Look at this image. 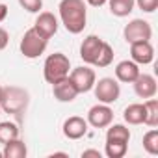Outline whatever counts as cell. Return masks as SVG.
Wrapping results in <instances>:
<instances>
[{
    "label": "cell",
    "mask_w": 158,
    "mask_h": 158,
    "mask_svg": "<svg viewBox=\"0 0 158 158\" xmlns=\"http://www.w3.org/2000/svg\"><path fill=\"white\" fill-rule=\"evenodd\" d=\"M102 45H104V39H101L99 35H88L82 41V45H80V58H82V61L88 63V65H95Z\"/></svg>",
    "instance_id": "cell-9"
},
{
    "label": "cell",
    "mask_w": 158,
    "mask_h": 158,
    "mask_svg": "<svg viewBox=\"0 0 158 158\" xmlns=\"http://www.w3.org/2000/svg\"><path fill=\"white\" fill-rule=\"evenodd\" d=\"M6 17H8V6L6 4H0V23L6 21Z\"/></svg>",
    "instance_id": "cell-30"
},
{
    "label": "cell",
    "mask_w": 158,
    "mask_h": 158,
    "mask_svg": "<svg viewBox=\"0 0 158 158\" xmlns=\"http://www.w3.org/2000/svg\"><path fill=\"white\" fill-rule=\"evenodd\" d=\"M134 2L143 13H152L158 8V0H134Z\"/></svg>",
    "instance_id": "cell-26"
},
{
    "label": "cell",
    "mask_w": 158,
    "mask_h": 158,
    "mask_svg": "<svg viewBox=\"0 0 158 158\" xmlns=\"http://www.w3.org/2000/svg\"><path fill=\"white\" fill-rule=\"evenodd\" d=\"M143 106H145V119H143V125H147V127H158V101L154 99V97H151V99H147L145 102H143Z\"/></svg>",
    "instance_id": "cell-20"
},
{
    "label": "cell",
    "mask_w": 158,
    "mask_h": 158,
    "mask_svg": "<svg viewBox=\"0 0 158 158\" xmlns=\"http://www.w3.org/2000/svg\"><path fill=\"white\" fill-rule=\"evenodd\" d=\"M19 6L28 13H39L43 8V0H19Z\"/></svg>",
    "instance_id": "cell-25"
},
{
    "label": "cell",
    "mask_w": 158,
    "mask_h": 158,
    "mask_svg": "<svg viewBox=\"0 0 158 158\" xmlns=\"http://www.w3.org/2000/svg\"><path fill=\"white\" fill-rule=\"evenodd\" d=\"M2 89H4V88H2V86H0V99H2Z\"/></svg>",
    "instance_id": "cell-31"
},
{
    "label": "cell",
    "mask_w": 158,
    "mask_h": 158,
    "mask_svg": "<svg viewBox=\"0 0 158 158\" xmlns=\"http://www.w3.org/2000/svg\"><path fill=\"white\" fill-rule=\"evenodd\" d=\"M71 60L63 54V52H54L50 56H47L45 65H43V76L48 84H54L61 78H65L71 71Z\"/></svg>",
    "instance_id": "cell-3"
},
{
    "label": "cell",
    "mask_w": 158,
    "mask_h": 158,
    "mask_svg": "<svg viewBox=\"0 0 158 158\" xmlns=\"http://www.w3.org/2000/svg\"><path fill=\"white\" fill-rule=\"evenodd\" d=\"M30 102V95L24 88L19 86H8L2 89V99H0V108L6 114L21 115Z\"/></svg>",
    "instance_id": "cell-2"
},
{
    "label": "cell",
    "mask_w": 158,
    "mask_h": 158,
    "mask_svg": "<svg viewBox=\"0 0 158 158\" xmlns=\"http://www.w3.org/2000/svg\"><path fill=\"white\" fill-rule=\"evenodd\" d=\"M123 119L125 123L128 125H143V119H145V106L139 104V102H134V104H128L123 112Z\"/></svg>",
    "instance_id": "cell-16"
},
{
    "label": "cell",
    "mask_w": 158,
    "mask_h": 158,
    "mask_svg": "<svg viewBox=\"0 0 158 158\" xmlns=\"http://www.w3.org/2000/svg\"><path fill=\"white\" fill-rule=\"evenodd\" d=\"M134 84V93L139 97V99H151L156 95L158 91V84H156V78L152 74H147V73H139L138 78L132 82Z\"/></svg>",
    "instance_id": "cell-10"
},
{
    "label": "cell",
    "mask_w": 158,
    "mask_h": 158,
    "mask_svg": "<svg viewBox=\"0 0 158 158\" xmlns=\"http://www.w3.org/2000/svg\"><path fill=\"white\" fill-rule=\"evenodd\" d=\"M123 37L125 41L130 45V43H136V41H151L152 37V28L147 21L143 19H132L125 30H123Z\"/></svg>",
    "instance_id": "cell-7"
},
{
    "label": "cell",
    "mask_w": 158,
    "mask_h": 158,
    "mask_svg": "<svg viewBox=\"0 0 158 158\" xmlns=\"http://www.w3.org/2000/svg\"><path fill=\"white\" fill-rule=\"evenodd\" d=\"M60 21L69 34H80L88 23V8L84 0H61L60 6Z\"/></svg>",
    "instance_id": "cell-1"
},
{
    "label": "cell",
    "mask_w": 158,
    "mask_h": 158,
    "mask_svg": "<svg viewBox=\"0 0 158 158\" xmlns=\"http://www.w3.org/2000/svg\"><path fill=\"white\" fill-rule=\"evenodd\" d=\"M19 138V127L11 121H0V143H8L10 139Z\"/></svg>",
    "instance_id": "cell-22"
},
{
    "label": "cell",
    "mask_w": 158,
    "mask_h": 158,
    "mask_svg": "<svg viewBox=\"0 0 158 158\" xmlns=\"http://www.w3.org/2000/svg\"><path fill=\"white\" fill-rule=\"evenodd\" d=\"M52 93H54V99L60 101V102H73L78 95H80V93L76 91L73 80L69 78V74L65 78H61V80H58V82L52 84Z\"/></svg>",
    "instance_id": "cell-11"
},
{
    "label": "cell",
    "mask_w": 158,
    "mask_h": 158,
    "mask_svg": "<svg viewBox=\"0 0 158 158\" xmlns=\"http://www.w3.org/2000/svg\"><path fill=\"white\" fill-rule=\"evenodd\" d=\"M8 43H10V34H8L6 28L0 26V50H4L8 47Z\"/></svg>",
    "instance_id": "cell-27"
},
{
    "label": "cell",
    "mask_w": 158,
    "mask_h": 158,
    "mask_svg": "<svg viewBox=\"0 0 158 158\" xmlns=\"http://www.w3.org/2000/svg\"><path fill=\"white\" fill-rule=\"evenodd\" d=\"M0 115H2V108H0Z\"/></svg>",
    "instance_id": "cell-33"
},
{
    "label": "cell",
    "mask_w": 158,
    "mask_h": 158,
    "mask_svg": "<svg viewBox=\"0 0 158 158\" xmlns=\"http://www.w3.org/2000/svg\"><path fill=\"white\" fill-rule=\"evenodd\" d=\"M58 26H60V23H58L56 15L50 13V11H39L37 19H35V23H34V28H35L43 37H47V39H50V37L58 32Z\"/></svg>",
    "instance_id": "cell-13"
},
{
    "label": "cell",
    "mask_w": 158,
    "mask_h": 158,
    "mask_svg": "<svg viewBox=\"0 0 158 158\" xmlns=\"http://www.w3.org/2000/svg\"><path fill=\"white\" fill-rule=\"evenodd\" d=\"M128 151V143L125 141H106L104 145V154L108 158H123Z\"/></svg>",
    "instance_id": "cell-21"
},
{
    "label": "cell",
    "mask_w": 158,
    "mask_h": 158,
    "mask_svg": "<svg viewBox=\"0 0 158 158\" xmlns=\"http://www.w3.org/2000/svg\"><path fill=\"white\" fill-rule=\"evenodd\" d=\"M47 45H48V39L43 37V35L32 26L30 30L24 32L19 48H21V54H23L24 58L34 60V58H39V56L47 50Z\"/></svg>",
    "instance_id": "cell-4"
},
{
    "label": "cell",
    "mask_w": 158,
    "mask_h": 158,
    "mask_svg": "<svg viewBox=\"0 0 158 158\" xmlns=\"http://www.w3.org/2000/svg\"><path fill=\"white\" fill-rule=\"evenodd\" d=\"M130 58L138 65H149L154 60V47L151 45V41L130 43Z\"/></svg>",
    "instance_id": "cell-12"
},
{
    "label": "cell",
    "mask_w": 158,
    "mask_h": 158,
    "mask_svg": "<svg viewBox=\"0 0 158 158\" xmlns=\"http://www.w3.org/2000/svg\"><path fill=\"white\" fill-rule=\"evenodd\" d=\"M139 73V65L132 60H123L115 65V78L123 84H132Z\"/></svg>",
    "instance_id": "cell-15"
},
{
    "label": "cell",
    "mask_w": 158,
    "mask_h": 158,
    "mask_svg": "<svg viewBox=\"0 0 158 158\" xmlns=\"http://www.w3.org/2000/svg\"><path fill=\"white\" fill-rule=\"evenodd\" d=\"M86 4H89V6H93V8H101V6H104L108 0H84Z\"/></svg>",
    "instance_id": "cell-29"
},
{
    "label": "cell",
    "mask_w": 158,
    "mask_h": 158,
    "mask_svg": "<svg viewBox=\"0 0 158 158\" xmlns=\"http://www.w3.org/2000/svg\"><path fill=\"white\" fill-rule=\"evenodd\" d=\"M143 149H145L149 154H152V156L158 154V130H156L154 127L143 136Z\"/></svg>",
    "instance_id": "cell-23"
},
{
    "label": "cell",
    "mask_w": 158,
    "mask_h": 158,
    "mask_svg": "<svg viewBox=\"0 0 158 158\" xmlns=\"http://www.w3.org/2000/svg\"><path fill=\"white\" fill-rule=\"evenodd\" d=\"M88 125H91L93 128H106L112 121H114V110L110 108V104H95L89 108L88 112Z\"/></svg>",
    "instance_id": "cell-8"
},
{
    "label": "cell",
    "mask_w": 158,
    "mask_h": 158,
    "mask_svg": "<svg viewBox=\"0 0 158 158\" xmlns=\"http://www.w3.org/2000/svg\"><path fill=\"white\" fill-rule=\"evenodd\" d=\"M0 158H4V154H2V151H0Z\"/></svg>",
    "instance_id": "cell-32"
},
{
    "label": "cell",
    "mask_w": 158,
    "mask_h": 158,
    "mask_svg": "<svg viewBox=\"0 0 158 158\" xmlns=\"http://www.w3.org/2000/svg\"><path fill=\"white\" fill-rule=\"evenodd\" d=\"M106 141H125L128 143L130 141V130L125 127V125H108V130H106Z\"/></svg>",
    "instance_id": "cell-19"
},
{
    "label": "cell",
    "mask_w": 158,
    "mask_h": 158,
    "mask_svg": "<svg viewBox=\"0 0 158 158\" xmlns=\"http://www.w3.org/2000/svg\"><path fill=\"white\" fill-rule=\"evenodd\" d=\"M69 78L73 80L74 88L78 93H88L93 89L95 82H97V74L91 67L88 65H80V67H76L69 73Z\"/></svg>",
    "instance_id": "cell-6"
},
{
    "label": "cell",
    "mask_w": 158,
    "mask_h": 158,
    "mask_svg": "<svg viewBox=\"0 0 158 158\" xmlns=\"http://www.w3.org/2000/svg\"><path fill=\"white\" fill-rule=\"evenodd\" d=\"M110 6V13L115 17H127L134 11L136 2L134 0H108L106 2Z\"/></svg>",
    "instance_id": "cell-18"
},
{
    "label": "cell",
    "mask_w": 158,
    "mask_h": 158,
    "mask_svg": "<svg viewBox=\"0 0 158 158\" xmlns=\"http://www.w3.org/2000/svg\"><path fill=\"white\" fill-rule=\"evenodd\" d=\"M88 134V121L80 115H73L63 123V136L67 139H80Z\"/></svg>",
    "instance_id": "cell-14"
},
{
    "label": "cell",
    "mask_w": 158,
    "mask_h": 158,
    "mask_svg": "<svg viewBox=\"0 0 158 158\" xmlns=\"http://www.w3.org/2000/svg\"><path fill=\"white\" fill-rule=\"evenodd\" d=\"M82 156L86 158V156H95V158H101L102 154H101V151H97V149H88V151H84L82 152Z\"/></svg>",
    "instance_id": "cell-28"
},
{
    "label": "cell",
    "mask_w": 158,
    "mask_h": 158,
    "mask_svg": "<svg viewBox=\"0 0 158 158\" xmlns=\"http://www.w3.org/2000/svg\"><path fill=\"white\" fill-rule=\"evenodd\" d=\"M112 61H114V48H112L110 43L104 41V45H102V48L99 52V58L95 61V67H108Z\"/></svg>",
    "instance_id": "cell-24"
},
{
    "label": "cell",
    "mask_w": 158,
    "mask_h": 158,
    "mask_svg": "<svg viewBox=\"0 0 158 158\" xmlns=\"http://www.w3.org/2000/svg\"><path fill=\"white\" fill-rule=\"evenodd\" d=\"M2 154H4V158H24L28 154V149L23 139L15 138V139H10L8 143H4Z\"/></svg>",
    "instance_id": "cell-17"
},
{
    "label": "cell",
    "mask_w": 158,
    "mask_h": 158,
    "mask_svg": "<svg viewBox=\"0 0 158 158\" xmlns=\"http://www.w3.org/2000/svg\"><path fill=\"white\" fill-rule=\"evenodd\" d=\"M93 91H95V99L102 104H114L119 95H121V86L115 78H110V76H104L101 78L99 82H95L93 86Z\"/></svg>",
    "instance_id": "cell-5"
}]
</instances>
